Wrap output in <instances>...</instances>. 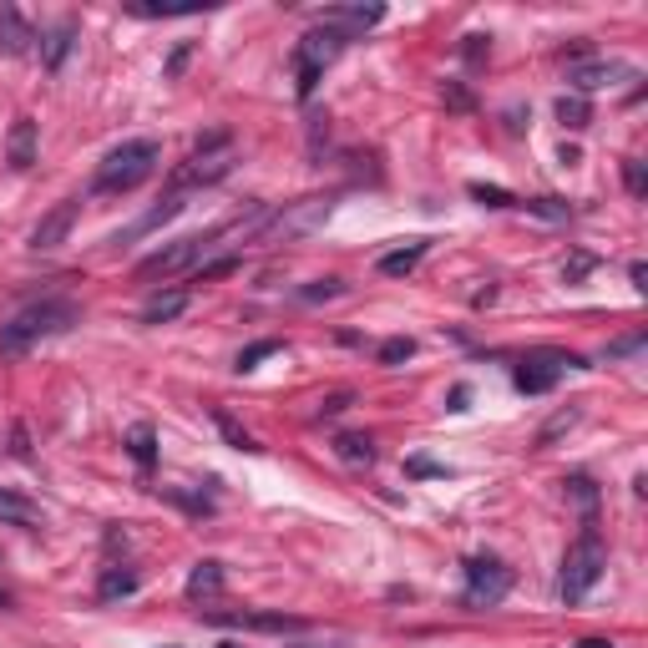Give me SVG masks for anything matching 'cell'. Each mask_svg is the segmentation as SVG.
Wrapping results in <instances>:
<instances>
[{"label": "cell", "instance_id": "52a82bcc", "mask_svg": "<svg viewBox=\"0 0 648 648\" xmlns=\"http://www.w3.org/2000/svg\"><path fill=\"white\" fill-rule=\"evenodd\" d=\"M578 365H583L578 355L542 350V355H527V360L517 365V375H512V380H517V390H522V395H547V390L557 385V375H562V370H578Z\"/></svg>", "mask_w": 648, "mask_h": 648}, {"label": "cell", "instance_id": "9a60e30c", "mask_svg": "<svg viewBox=\"0 0 648 648\" xmlns=\"http://www.w3.org/2000/svg\"><path fill=\"white\" fill-rule=\"evenodd\" d=\"M31 41H36V31L21 21L16 6L0 11V51H6V56H21V51H31Z\"/></svg>", "mask_w": 648, "mask_h": 648}, {"label": "cell", "instance_id": "cb8c5ba5", "mask_svg": "<svg viewBox=\"0 0 648 648\" xmlns=\"http://www.w3.org/2000/svg\"><path fill=\"white\" fill-rule=\"evenodd\" d=\"M335 451H340V461H350V466H370V461H375V441H370V436H340Z\"/></svg>", "mask_w": 648, "mask_h": 648}, {"label": "cell", "instance_id": "74e56055", "mask_svg": "<svg viewBox=\"0 0 648 648\" xmlns=\"http://www.w3.org/2000/svg\"><path fill=\"white\" fill-rule=\"evenodd\" d=\"M350 400H355L350 390H340V395H330V400H324V405H319V416H340V411H345V405H350Z\"/></svg>", "mask_w": 648, "mask_h": 648}, {"label": "cell", "instance_id": "30bf717a", "mask_svg": "<svg viewBox=\"0 0 648 648\" xmlns=\"http://www.w3.org/2000/svg\"><path fill=\"white\" fill-rule=\"evenodd\" d=\"M345 46H350V41H345L340 31H330V26H314V31L299 41L294 61H299V66H314V71H324V66H330V61H335Z\"/></svg>", "mask_w": 648, "mask_h": 648}, {"label": "cell", "instance_id": "1f68e13d", "mask_svg": "<svg viewBox=\"0 0 648 648\" xmlns=\"http://www.w3.org/2000/svg\"><path fill=\"white\" fill-rule=\"evenodd\" d=\"M623 183H628V193H633V198H643V188H648V183H643V162H638V157H628V162H623Z\"/></svg>", "mask_w": 648, "mask_h": 648}, {"label": "cell", "instance_id": "8d00e7d4", "mask_svg": "<svg viewBox=\"0 0 648 648\" xmlns=\"http://www.w3.org/2000/svg\"><path fill=\"white\" fill-rule=\"evenodd\" d=\"M532 213H542V218H567V208L557 203V198H537V203H527Z\"/></svg>", "mask_w": 648, "mask_h": 648}, {"label": "cell", "instance_id": "d590c367", "mask_svg": "<svg viewBox=\"0 0 648 648\" xmlns=\"http://www.w3.org/2000/svg\"><path fill=\"white\" fill-rule=\"evenodd\" d=\"M593 264H598V259H593V254H578V259H573V264H567V269H562V279H567V284H578V279H583V274H588V269H593Z\"/></svg>", "mask_w": 648, "mask_h": 648}, {"label": "cell", "instance_id": "44dd1931", "mask_svg": "<svg viewBox=\"0 0 648 648\" xmlns=\"http://www.w3.org/2000/svg\"><path fill=\"white\" fill-rule=\"evenodd\" d=\"M127 451H132V461H137L142 471H152V461H157V431H152V426H132Z\"/></svg>", "mask_w": 648, "mask_h": 648}, {"label": "cell", "instance_id": "9c48e42d", "mask_svg": "<svg viewBox=\"0 0 648 648\" xmlns=\"http://www.w3.org/2000/svg\"><path fill=\"white\" fill-rule=\"evenodd\" d=\"M76 213H81V198H66V203H56L36 228H31V249L36 254H51V249H61V243L71 238V223H76Z\"/></svg>", "mask_w": 648, "mask_h": 648}, {"label": "cell", "instance_id": "8fae6325", "mask_svg": "<svg viewBox=\"0 0 648 648\" xmlns=\"http://www.w3.org/2000/svg\"><path fill=\"white\" fill-rule=\"evenodd\" d=\"M385 21V11L380 6H330L319 16V26H330V31H340L345 41H355L360 31H370V26H380Z\"/></svg>", "mask_w": 648, "mask_h": 648}, {"label": "cell", "instance_id": "4fadbf2b", "mask_svg": "<svg viewBox=\"0 0 648 648\" xmlns=\"http://www.w3.org/2000/svg\"><path fill=\"white\" fill-rule=\"evenodd\" d=\"M426 249H431V238H411L405 249H390V254H380V274L385 279H405L421 259H426Z\"/></svg>", "mask_w": 648, "mask_h": 648}, {"label": "cell", "instance_id": "f1b7e54d", "mask_svg": "<svg viewBox=\"0 0 648 648\" xmlns=\"http://www.w3.org/2000/svg\"><path fill=\"white\" fill-rule=\"evenodd\" d=\"M218 431H223V436H228V446H238V451H259V446H254V436H249V431H238V426H233V416H223V411H218Z\"/></svg>", "mask_w": 648, "mask_h": 648}, {"label": "cell", "instance_id": "b9f144b4", "mask_svg": "<svg viewBox=\"0 0 648 648\" xmlns=\"http://www.w3.org/2000/svg\"><path fill=\"white\" fill-rule=\"evenodd\" d=\"M11 441H16L11 451H16L21 461H31V446H26V426H16V431H11Z\"/></svg>", "mask_w": 648, "mask_h": 648}, {"label": "cell", "instance_id": "d4e9b609", "mask_svg": "<svg viewBox=\"0 0 648 648\" xmlns=\"http://www.w3.org/2000/svg\"><path fill=\"white\" fill-rule=\"evenodd\" d=\"M228 623H249V628H269V633H284V628H304V618H279V613H249V618H228Z\"/></svg>", "mask_w": 648, "mask_h": 648}, {"label": "cell", "instance_id": "60d3db41", "mask_svg": "<svg viewBox=\"0 0 648 648\" xmlns=\"http://www.w3.org/2000/svg\"><path fill=\"white\" fill-rule=\"evenodd\" d=\"M628 279H633V289H648V264L633 259V264H628Z\"/></svg>", "mask_w": 648, "mask_h": 648}, {"label": "cell", "instance_id": "ac0fdd59", "mask_svg": "<svg viewBox=\"0 0 648 648\" xmlns=\"http://www.w3.org/2000/svg\"><path fill=\"white\" fill-rule=\"evenodd\" d=\"M183 309H188V289L157 294V299H147V309H142V324H168V319H178Z\"/></svg>", "mask_w": 648, "mask_h": 648}, {"label": "cell", "instance_id": "ab89813d", "mask_svg": "<svg viewBox=\"0 0 648 648\" xmlns=\"http://www.w3.org/2000/svg\"><path fill=\"white\" fill-rule=\"evenodd\" d=\"M188 51H193V46H188V41H183V46H178V51H173V61H168V76H178V71H183V66H188Z\"/></svg>", "mask_w": 648, "mask_h": 648}, {"label": "cell", "instance_id": "e0dca14e", "mask_svg": "<svg viewBox=\"0 0 648 648\" xmlns=\"http://www.w3.org/2000/svg\"><path fill=\"white\" fill-rule=\"evenodd\" d=\"M223 593V562H198L188 573V598H218Z\"/></svg>", "mask_w": 648, "mask_h": 648}, {"label": "cell", "instance_id": "5bb4252c", "mask_svg": "<svg viewBox=\"0 0 648 648\" xmlns=\"http://www.w3.org/2000/svg\"><path fill=\"white\" fill-rule=\"evenodd\" d=\"M618 76H628V66H618V61H608V66H603V61H588V66H578L567 81L578 87V97H588V92H598V87H613Z\"/></svg>", "mask_w": 648, "mask_h": 648}, {"label": "cell", "instance_id": "d6a6232c", "mask_svg": "<svg viewBox=\"0 0 648 648\" xmlns=\"http://www.w3.org/2000/svg\"><path fill=\"white\" fill-rule=\"evenodd\" d=\"M335 294H345V284H340V279H319V284H309V289H304V299H309V304H319V299H335Z\"/></svg>", "mask_w": 648, "mask_h": 648}, {"label": "cell", "instance_id": "7c38bea8", "mask_svg": "<svg viewBox=\"0 0 648 648\" xmlns=\"http://www.w3.org/2000/svg\"><path fill=\"white\" fill-rule=\"evenodd\" d=\"M6 162H11L16 173L36 168V122H31V117H16V127H11V137H6Z\"/></svg>", "mask_w": 648, "mask_h": 648}, {"label": "cell", "instance_id": "484cf974", "mask_svg": "<svg viewBox=\"0 0 648 648\" xmlns=\"http://www.w3.org/2000/svg\"><path fill=\"white\" fill-rule=\"evenodd\" d=\"M411 355H416V340H405V335H395V340L380 345V365H400V360H411Z\"/></svg>", "mask_w": 648, "mask_h": 648}, {"label": "cell", "instance_id": "7a4b0ae2", "mask_svg": "<svg viewBox=\"0 0 648 648\" xmlns=\"http://www.w3.org/2000/svg\"><path fill=\"white\" fill-rule=\"evenodd\" d=\"M162 162V147L152 137H137V142H122L102 157L97 168V193H132L137 183H147Z\"/></svg>", "mask_w": 648, "mask_h": 648}, {"label": "cell", "instance_id": "4dcf8cb0", "mask_svg": "<svg viewBox=\"0 0 648 648\" xmlns=\"http://www.w3.org/2000/svg\"><path fill=\"white\" fill-rule=\"evenodd\" d=\"M441 97H446V107H456V112H471V107H476V102H471V92L461 87V81H446Z\"/></svg>", "mask_w": 648, "mask_h": 648}, {"label": "cell", "instance_id": "e575fe53", "mask_svg": "<svg viewBox=\"0 0 648 648\" xmlns=\"http://www.w3.org/2000/svg\"><path fill=\"white\" fill-rule=\"evenodd\" d=\"M233 269H238V259L228 254V259H213V264H203V269H198V279H223V274H233Z\"/></svg>", "mask_w": 648, "mask_h": 648}, {"label": "cell", "instance_id": "83f0119b", "mask_svg": "<svg viewBox=\"0 0 648 648\" xmlns=\"http://www.w3.org/2000/svg\"><path fill=\"white\" fill-rule=\"evenodd\" d=\"M279 350H284L279 340H259V345H249V350L238 355V370H254L259 360H269V355H279Z\"/></svg>", "mask_w": 648, "mask_h": 648}, {"label": "cell", "instance_id": "3957f363", "mask_svg": "<svg viewBox=\"0 0 648 648\" xmlns=\"http://www.w3.org/2000/svg\"><path fill=\"white\" fill-rule=\"evenodd\" d=\"M603 567H608V552H603V542H598V532H593V522H588L583 537L567 547V557H562V578H557L562 603H583V598L598 588Z\"/></svg>", "mask_w": 648, "mask_h": 648}, {"label": "cell", "instance_id": "ffe728a7", "mask_svg": "<svg viewBox=\"0 0 648 648\" xmlns=\"http://www.w3.org/2000/svg\"><path fill=\"white\" fill-rule=\"evenodd\" d=\"M71 41H76V26H71V21H61V26H56V31L41 41V61H46V71H56V66L66 61Z\"/></svg>", "mask_w": 648, "mask_h": 648}, {"label": "cell", "instance_id": "f546056e", "mask_svg": "<svg viewBox=\"0 0 648 648\" xmlns=\"http://www.w3.org/2000/svg\"><path fill=\"white\" fill-rule=\"evenodd\" d=\"M461 56H466L471 66H481L486 56H492V36H466V46H461Z\"/></svg>", "mask_w": 648, "mask_h": 648}, {"label": "cell", "instance_id": "277c9868", "mask_svg": "<svg viewBox=\"0 0 648 648\" xmlns=\"http://www.w3.org/2000/svg\"><path fill=\"white\" fill-rule=\"evenodd\" d=\"M233 223H218V228H208V233H193V238H178V243H162L157 254H147L142 264H137V279L142 284H152V279H168V274H183V269H193L213 243L228 233Z\"/></svg>", "mask_w": 648, "mask_h": 648}, {"label": "cell", "instance_id": "ba28073f", "mask_svg": "<svg viewBox=\"0 0 648 648\" xmlns=\"http://www.w3.org/2000/svg\"><path fill=\"white\" fill-rule=\"evenodd\" d=\"M330 208H335V198H299L294 208H284V213H274V223H269V233H284V238H299V233H314L324 218H330Z\"/></svg>", "mask_w": 648, "mask_h": 648}, {"label": "cell", "instance_id": "4316f807", "mask_svg": "<svg viewBox=\"0 0 648 648\" xmlns=\"http://www.w3.org/2000/svg\"><path fill=\"white\" fill-rule=\"evenodd\" d=\"M471 198H476L481 208H512V203H517L512 193H502V188H486V183H471Z\"/></svg>", "mask_w": 648, "mask_h": 648}, {"label": "cell", "instance_id": "6da1fadb", "mask_svg": "<svg viewBox=\"0 0 648 648\" xmlns=\"http://www.w3.org/2000/svg\"><path fill=\"white\" fill-rule=\"evenodd\" d=\"M76 319H81V309L71 299H36V304H26L21 314H11L6 324H0V360H21L31 345H41L51 335H66Z\"/></svg>", "mask_w": 648, "mask_h": 648}, {"label": "cell", "instance_id": "603a6c76", "mask_svg": "<svg viewBox=\"0 0 648 648\" xmlns=\"http://www.w3.org/2000/svg\"><path fill=\"white\" fill-rule=\"evenodd\" d=\"M183 208H188V198H183V193H168V198H162V203H157V208H152V213H147V218H142V223H137L132 233H152L157 223H168V218H178Z\"/></svg>", "mask_w": 648, "mask_h": 648}, {"label": "cell", "instance_id": "2e32d148", "mask_svg": "<svg viewBox=\"0 0 648 648\" xmlns=\"http://www.w3.org/2000/svg\"><path fill=\"white\" fill-rule=\"evenodd\" d=\"M0 522H11V527H36L41 522V507L21 492H11V486H0Z\"/></svg>", "mask_w": 648, "mask_h": 648}, {"label": "cell", "instance_id": "d6986e66", "mask_svg": "<svg viewBox=\"0 0 648 648\" xmlns=\"http://www.w3.org/2000/svg\"><path fill=\"white\" fill-rule=\"evenodd\" d=\"M132 593H137V573H132V567H107L102 583H97L102 603H117V598H132Z\"/></svg>", "mask_w": 648, "mask_h": 648}, {"label": "cell", "instance_id": "8992f818", "mask_svg": "<svg viewBox=\"0 0 648 648\" xmlns=\"http://www.w3.org/2000/svg\"><path fill=\"white\" fill-rule=\"evenodd\" d=\"M512 588V567L502 557H471L466 562V603L471 608H492Z\"/></svg>", "mask_w": 648, "mask_h": 648}, {"label": "cell", "instance_id": "5b68a950", "mask_svg": "<svg viewBox=\"0 0 648 648\" xmlns=\"http://www.w3.org/2000/svg\"><path fill=\"white\" fill-rule=\"evenodd\" d=\"M233 168V137L228 132H213V137H203L198 147H193V157L178 168V178H173V193H183V188H198V183H218L223 173Z\"/></svg>", "mask_w": 648, "mask_h": 648}, {"label": "cell", "instance_id": "836d02e7", "mask_svg": "<svg viewBox=\"0 0 648 648\" xmlns=\"http://www.w3.org/2000/svg\"><path fill=\"white\" fill-rule=\"evenodd\" d=\"M573 421H578V411H562V416H557V421H552V426H547V431L537 436V446H552V441H557V436H562L567 426H573Z\"/></svg>", "mask_w": 648, "mask_h": 648}, {"label": "cell", "instance_id": "f35d334b", "mask_svg": "<svg viewBox=\"0 0 648 648\" xmlns=\"http://www.w3.org/2000/svg\"><path fill=\"white\" fill-rule=\"evenodd\" d=\"M643 350V335H633V340H618L613 350H608V360H618V355H638Z\"/></svg>", "mask_w": 648, "mask_h": 648}, {"label": "cell", "instance_id": "7bdbcfd3", "mask_svg": "<svg viewBox=\"0 0 648 648\" xmlns=\"http://www.w3.org/2000/svg\"><path fill=\"white\" fill-rule=\"evenodd\" d=\"M578 648H613V643H608V638H583Z\"/></svg>", "mask_w": 648, "mask_h": 648}, {"label": "cell", "instance_id": "ee69618b", "mask_svg": "<svg viewBox=\"0 0 648 648\" xmlns=\"http://www.w3.org/2000/svg\"><path fill=\"white\" fill-rule=\"evenodd\" d=\"M218 648H243V643H218Z\"/></svg>", "mask_w": 648, "mask_h": 648}, {"label": "cell", "instance_id": "7402d4cb", "mask_svg": "<svg viewBox=\"0 0 648 648\" xmlns=\"http://www.w3.org/2000/svg\"><path fill=\"white\" fill-rule=\"evenodd\" d=\"M557 122H562L567 132H583V127L593 122V107L573 92V97H562V102H557Z\"/></svg>", "mask_w": 648, "mask_h": 648}]
</instances>
